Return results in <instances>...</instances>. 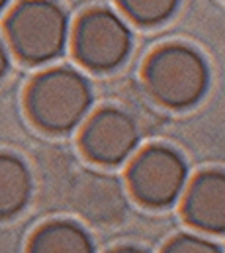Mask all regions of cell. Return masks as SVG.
Here are the masks:
<instances>
[{
	"instance_id": "6da1fadb",
	"label": "cell",
	"mask_w": 225,
	"mask_h": 253,
	"mask_svg": "<svg viewBox=\"0 0 225 253\" xmlns=\"http://www.w3.org/2000/svg\"><path fill=\"white\" fill-rule=\"evenodd\" d=\"M90 104V83L71 67H53L39 73L26 92L30 118L36 126L51 133H65L78 126Z\"/></svg>"
},
{
	"instance_id": "277c9868",
	"label": "cell",
	"mask_w": 225,
	"mask_h": 253,
	"mask_svg": "<svg viewBox=\"0 0 225 253\" xmlns=\"http://www.w3.org/2000/svg\"><path fill=\"white\" fill-rule=\"evenodd\" d=\"M133 36L125 20L106 8L84 12L73 32V49L80 63L92 71H110L125 61Z\"/></svg>"
},
{
	"instance_id": "3957f363",
	"label": "cell",
	"mask_w": 225,
	"mask_h": 253,
	"mask_svg": "<svg viewBox=\"0 0 225 253\" xmlns=\"http://www.w3.org/2000/svg\"><path fill=\"white\" fill-rule=\"evenodd\" d=\"M145 84L155 100L182 110L202 100L210 84V69L194 47L170 43L147 59Z\"/></svg>"
},
{
	"instance_id": "5b68a950",
	"label": "cell",
	"mask_w": 225,
	"mask_h": 253,
	"mask_svg": "<svg viewBox=\"0 0 225 253\" xmlns=\"http://www.w3.org/2000/svg\"><path fill=\"white\" fill-rule=\"evenodd\" d=\"M188 167L180 153L167 145L143 149L127 171V183L133 196L151 208L174 204L186 187Z\"/></svg>"
},
{
	"instance_id": "5bb4252c",
	"label": "cell",
	"mask_w": 225,
	"mask_h": 253,
	"mask_svg": "<svg viewBox=\"0 0 225 253\" xmlns=\"http://www.w3.org/2000/svg\"><path fill=\"white\" fill-rule=\"evenodd\" d=\"M108 253H147L145 250H139V248H131V246H125V248H115Z\"/></svg>"
},
{
	"instance_id": "8992f818",
	"label": "cell",
	"mask_w": 225,
	"mask_h": 253,
	"mask_svg": "<svg viewBox=\"0 0 225 253\" xmlns=\"http://www.w3.org/2000/svg\"><path fill=\"white\" fill-rule=\"evenodd\" d=\"M139 143L135 120L119 108H102L94 112L80 133V147L94 163L115 167L123 163Z\"/></svg>"
},
{
	"instance_id": "9a60e30c",
	"label": "cell",
	"mask_w": 225,
	"mask_h": 253,
	"mask_svg": "<svg viewBox=\"0 0 225 253\" xmlns=\"http://www.w3.org/2000/svg\"><path fill=\"white\" fill-rule=\"evenodd\" d=\"M8 4H10V0H0V12H2V10H4Z\"/></svg>"
},
{
	"instance_id": "7c38bea8",
	"label": "cell",
	"mask_w": 225,
	"mask_h": 253,
	"mask_svg": "<svg viewBox=\"0 0 225 253\" xmlns=\"http://www.w3.org/2000/svg\"><path fill=\"white\" fill-rule=\"evenodd\" d=\"M163 253H224L220 246H216L214 242L200 238V236H192V234H182L172 238L169 244L165 246Z\"/></svg>"
},
{
	"instance_id": "ba28073f",
	"label": "cell",
	"mask_w": 225,
	"mask_h": 253,
	"mask_svg": "<svg viewBox=\"0 0 225 253\" xmlns=\"http://www.w3.org/2000/svg\"><path fill=\"white\" fill-rule=\"evenodd\" d=\"M32 194V173L12 153H0V220L22 212Z\"/></svg>"
},
{
	"instance_id": "30bf717a",
	"label": "cell",
	"mask_w": 225,
	"mask_h": 253,
	"mask_svg": "<svg viewBox=\"0 0 225 253\" xmlns=\"http://www.w3.org/2000/svg\"><path fill=\"white\" fill-rule=\"evenodd\" d=\"M80 208L96 222H115L125 210L121 185L113 177L90 175L82 185Z\"/></svg>"
},
{
	"instance_id": "7a4b0ae2",
	"label": "cell",
	"mask_w": 225,
	"mask_h": 253,
	"mask_svg": "<svg viewBox=\"0 0 225 253\" xmlns=\"http://www.w3.org/2000/svg\"><path fill=\"white\" fill-rule=\"evenodd\" d=\"M69 16L55 0H22L6 20V40L26 63L39 65L57 59L69 42Z\"/></svg>"
},
{
	"instance_id": "52a82bcc",
	"label": "cell",
	"mask_w": 225,
	"mask_h": 253,
	"mask_svg": "<svg viewBox=\"0 0 225 253\" xmlns=\"http://www.w3.org/2000/svg\"><path fill=\"white\" fill-rule=\"evenodd\" d=\"M184 218L206 234H225V171L200 173L184 196Z\"/></svg>"
},
{
	"instance_id": "9c48e42d",
	"label": "cell",
	"mask_w": 225,
	"mask_h": 253,
	"mask_svg": "<svg viewBox=\"0 0 225 253\" xmlns=\"http://www.w3.org/2000/svg\"><path fill=\"white\" fill-rule=\"evenodd\" d=\"M28 253H94V244L78 224L57 220L32 236Z\"/></svg>"
},
{
	"instance_id": "4fadbf2b",
	"label": "cell",
	"mask_w": 225,
	"mask_h": 253,
	"mask_svg": "<svg viewBox=\"0 0 225 253\" xmlns=\"http://www.w3.org/2000/svg\"><path fill=\"white\" fill-rule=\"evenodd\" d=\"M10 67V53H8V43L6 40L0 36V81L4 79V75L8 73Z\"/></svg>"
},
{
	"instance_id": "8fae6325",
	"label": "cell",
	"mask_w": 225,
	"mask_h": 253,
	"mask_svg": "<svg viewBox=\"0 0 225 253\" xmlns=\"http://www.w3.org/2000/svg\"><path fill=\"white\" fill-rule=\"evenodd\" d=\"M180 0H119L123 12L137 24L155 26L176 12Z\"/></svg>"
}]
</instances>
